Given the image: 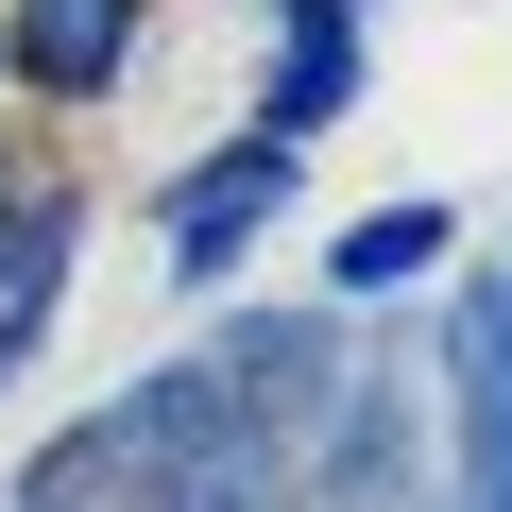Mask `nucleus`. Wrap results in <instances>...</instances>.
<instances>
[{"label": "nucleus", "instance_id": "f257e3e1", "mask_svg": "<svg viewBox=\"0 0 512 512\" xmlns=\"http://www.w3.org/2000/svg\"><path fill=\"white\" fill-rule=\"evenodd\" d=\"M35 512H256L239 410L205 376H154V393H120L103 427H69L35 461Z\"/></svg>", "mask_w": 512, "mask_h": 512}, {"label": "nucleus", "instance_id": "f03ea898", "mask_svg": "<svg viewBox=\"0 0 512 512\" xmlns=\"http://www.w3.org/2000/svg\"><path fill=\"white\" fill-rule=\"evenodd\" d=\"M274 205H291V137H239L222 171H188V188H171V274L205 291V274H222V256L274 222Z\"/></svg>", "mask_w": 512, "mask_h": 512}, {"label": "nucleus", "instance_id": "7ed1b4c3", "mask_svg": "<svg viewBox=\"0 0 512 512\" xmlns=\"http://www.w3.org/2000/svg\"><path fill=\"white\" fill-rule=\"evenodd\" d=\"M120 52H137V0H18V69H35L52 103H103Z\"/></svg>", "mask_w": 512, "mask_h": 512}, {"label": "nucleus", "instance_id": "20e7f679", "mask_svg": "<svg viewBox=\"0 0 512 512\" xmlns=\"http://www.w3.org/2000/svg\"><path fill=\"white\" fill-rule=\"evenodd\" d=\"M359 103V35H342V0H291V52H274V137H325Z\"/></svg>", "mask_w": 512, "mask_h": 512}, {"label": "nucleus", "instance_id": "39448f33", "mask_svg": "<svg viewBox=\"0 0 512 512\" xmlns=\"http://www.w3.org/2000/svg\"><path fill=\"white\" fill-rule=\"evenodd\" d=\"M461 376H478V512H512V291H478Z\"/></svg>", "mask_w": 512, "mask_h": 512}, {"label": "nucleus", "instance_id": "423d86ee", "mask_svg": "<svg viewBox=\"0 0 512 512\" xmlns=\"http://www.w3.org/2000/svg\"><path fill=\"white\" fill-rule=\"evenodd\" d=\"M427 256H444V205H376V222L325 239V274H342V291H410Z\"/></svg>", "mask_w": 512, "mask_h": 512}, {"label": "nucleus", "instance_id": "0eeeda50", "mask_svg": "<svg viewBox=\"0 0 512 512\" xmlns=\"http://www.w3.org/2000/svg\"><path fill=\"white\" fill-rule=\"evenodd\" d=\"M18 342H35V325H0V376H18Z\"/></svg>", "mask_w": 512, "mask_h": 512}]
</instances>
